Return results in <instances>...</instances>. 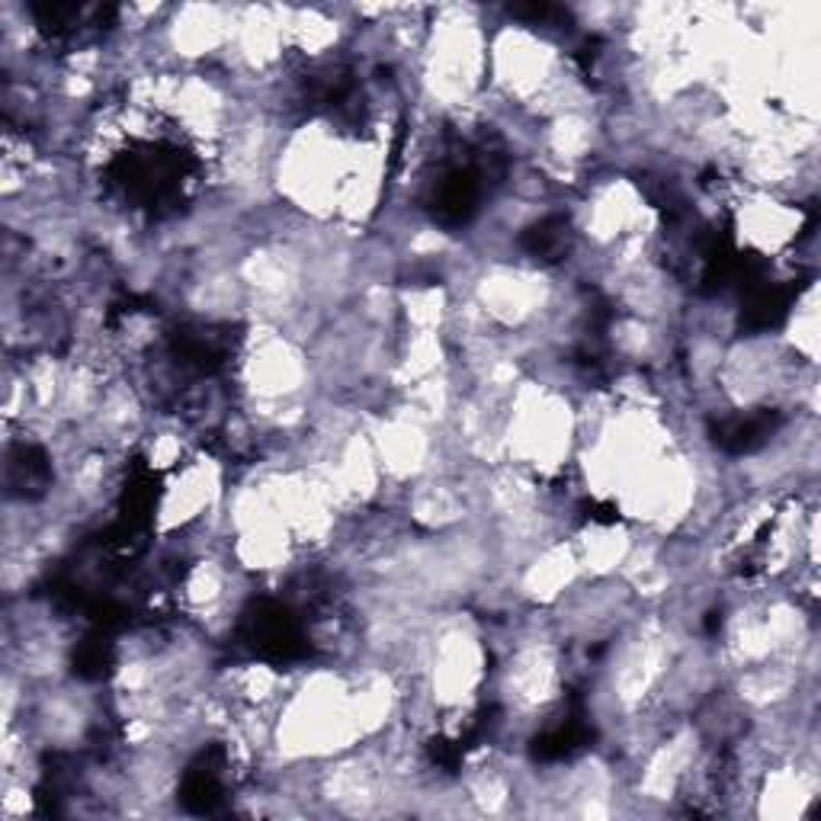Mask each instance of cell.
Instances as JSON below:
<instances>
[{"mask_svg":"<svg viewBox=\"0 0 821 821\" xmlns=\"http://www.w3.org/2000/svg\"><path fill=\"white\" fill-rule=\"evenodd\" d=\"M523 244L533 257H559L565 251V222L549 219V222L536 225L533 231H526Z\"/></svg>","mask_w":821,"mask_h":821,"instance_id":"obj_2","label":"cell"},{"mask_svg":"<svg viewBox=\"0 0 821 821\" xmlns=\"http://www.w3.org/2000/svg\"><path fill=\"white\" fill-rule=\"evenodd\" d=\"M777 427V414H747V418H732L719 424L716 440L732 452H751L757 449Z\"/></svg>","mask_w":821,"mask_h":821,"instance_id":"obj_1","label":"cell"}]
</instances>
